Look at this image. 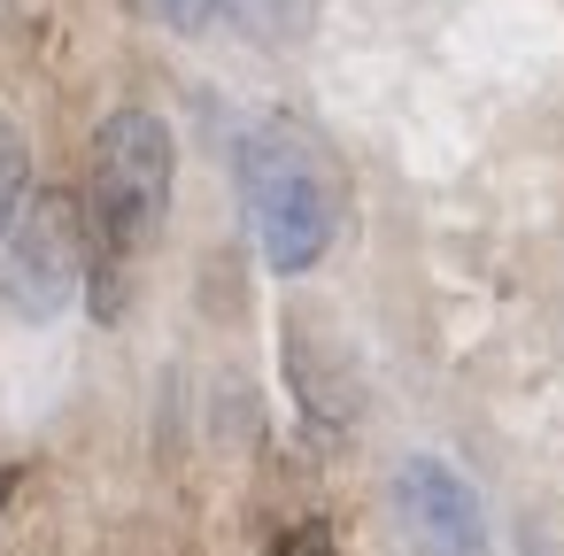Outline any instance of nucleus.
I'll return each mask as SVG.
<instances>
[{
    "mask_svg": "<svg viewBox=\"0 0 564 556\" xmlns=\"http://www.w3.org/2000/svg\"><path fill=\"white\" fill-rule=\"evenodd\" d=\"M240 201L271 271H310L333 248V163L294 124H256L240 140Z\"/></svg>",
    "mask_w": 564,
    "mask_h": 556,
    "instance_id": "1",
    "label": "nucleus"
},
{
    "mask_svg": "<svg viewBox=\"0 0 564 556\" xmlns=\"http://www.w3.org/2000/svg\"><path fill=\"white\" fill-rule=\"evenodd\" d=\"M171 124L148 109H117L94 140V217L117 255H140L171 217Z\"/></svg>",
    "mask_w": 564,
    "mask_h": 556,
    "instance_id": "2",
    "label": "nucleus"
},
{
    "mask_svg": "<svg viewBox=\"0 0 564 556\" xmlns=\"http://www.w3.org/2000/svg\"><path fill=\"white\" fill-rule=\"evenodd\" d=\"M86 279V240H78V209L63 194H40L24 232L9 240V255H0V294L17 302V317H55L70 309Z\"/></svg>",
    "mask_w": 564,
    "mask_h": 556,
    "instance_id": "3",
    "label": "nucleus"
},
{
    "mask_svg": "<svg viewBox=\"0 0 564 556\" xmlns=\"http://www.w3.org/2000/svg\"><path fill=\"white\" fill-rule=\"evenodd\" d=\"M394 510H402V525H410V541H417L425 556H487V510H479V494H471L448 464L402 456V471H394Z\"/></svg>",
    "mask_w": 564,
    "mask_h": 556,
    "instance_id": "4",
    "label": "nucleus"
},
{
    "mask_svg": "<svg viewBox=\"0 0 564 556\" xmlns=\"http://www.w3.org/2000/svg\"><path fill=\"white\" fill-rule=\"evenodd\" d=\"M24 194H32V155H24V140L0 124V240H9V225L24 217Z\"/></svg>",
    "mask_w": 564,
    "mask_h": 556,
    "instance_id": "5",
    "label": "nucleus"
},
{
    "mask_svg": "<svg viewBox=\"0 0 564 556\" xmlns=\"http://www.w3.org/2000/svg\"><path fill=\"white\" fill-rule=\"evenodd\" d=\"M225 9H232V17H240V32H256V40L310 24V0H225Z\"/></svg>",
    "mask_w": 564,
    "mask_h": 556,
    "instance_id": "6",
    "label": "nucleus"
},
{
    "mask_svg": "<svg viewBox=\"0 0 564 556\" xmlns=\"http://www.w3.org/2000/svg\"><path fill=\"white\" fill-rule=\"evenodd\" d=\"M132 9L155 17V24H171V32H202V24L225 9V0H132Z\"/></svg>",
    "mask_w": 564,
    "mask_h": 556,
    "instance_id": "7",
    "label": "nucleus"
},
{
    "mask_svg": "<svg viewBox=\"0 0 564 556\" xmlns=\"http://www.w3.org/2000/svg\"><path fill=\"white\" fill-rule=\"evenodd\" d=\"M279 556H333V533H325V525H294V533L279 541Z\"/></svg>",
    "mask_w": 564,
    "mask_h": 556,
    "instance_id": "8",
    "label": "nucleus"
},
{
    "mask_svg": "<svg viewBox=\"0 0 564 556\" xmlns=\"http://www.w3.org/2000/svg\"><path fill=\"white\" fill-rule=\"evenodd\" d=\"M9 487H17V471H0V502H9Z\"/></svg>",
    "mask_w": 564,
    "mask_h": 556,
    "instance_id": "9",
    "label": "nucleus"
}]
</instances>
